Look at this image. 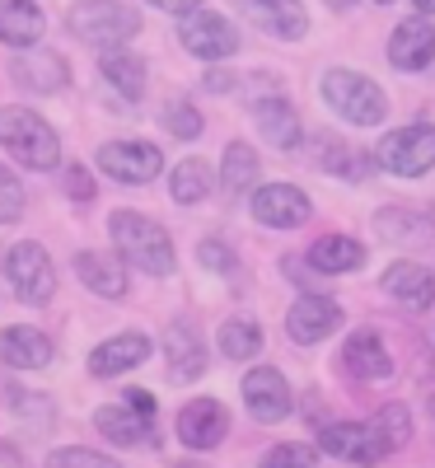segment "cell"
I'll use <instances>...</instances> for the list:
<instances>
[{
	"label": "cell",
	"instance_id": "obj_9",
	"mask_svg": "<svg viewBox=\"0 0 435 468\" xmlns=\"http://www.w3.org/2000/svg\"><path fill=\"white\" fill-rule=\"evenodd\" d=\"M319 450L333 459H346V463H366V468L388 459V450L370 421H328L319 431Z\"/></svg>",
	"mask_w": 435,
	"mask_h": 468
},
{
	"label": "cell",
	"instance_id": "obj_16",
	"mask_svg": "<svg viewBox=\"0 0 435 468\" xmlns=\"http://www.w3.org/2000/svg\"><path fill=\"white\" fill-rule=\"evenodd\" d=\"M225 431H229V412L216 399H192L178 412V441L187 450H216L225 441Z\"/></svg>",
	"mask_w": 435,
	"mask_h": 468
},
{
	"label": "cell",
	"instance_id": "obj_26",
	"mask_svg": "<svg viewBox=\"0 0 435 468\" xmlns=\"http://www.w3.org/2000/svg\"><path fill=\"white\" fill-rule=\"evenodd\" d=\"M75 271H80V282L94 295H103V300H122L127 295V262L122 258L85 249V253H75Z\"/></svg>",
	"mask_w": 435,
	"mask_h": 468
},
{
	"label": "cell",
	"instance_id": "obj_19",
	"mask_svg": "<svg viewBox=\"0 0 435 468\" xmlns=\"http://www.w3.org/2000/svg\"><path fill=\"white\" fill-rule=\"evenodd\" d=\"M164 361H169V379L174 384H192L207 375V346L192 333V324H169L164 333Z\"/></svg>",
	"mask_w": 435,
	"mask_h": 468
},
{
	"label": "cell",
	"instance_id": "obj_2",
	"mask_svg": "<svg viewBox=\"0 0 435 468\" xmlns=\"http://www.w3.org/2000/svg\"><path fill=\"white\" fill-rule=\"evenodd\" d=\"M0 145H5L24 169L48 174L61 160V141L57 132L28 108H0Z\"/></svg>",
	"mask_w": 435,
	"mask_h": 468
},
{
	"label": "cell",
	"instance_id": "obj_44",
	"mask_svg": "<svg viewBox=\"0 0 435 468\" xmlns=\"http://www.w3.org/2000/svg\"><path fill=\"white\" fill-rule=\"evenodd\" d=\"M15 394H19V388H15V384H10L5 375H0V403H5V408H10V399H15Z\"/></svg>",
	"mask_w": 435,
	"mask_h": 468
},
{
	"label": "cell",
	"instance_id": "obj_45",
	"mask_svg": "<svg viewBox=\"0 0 435 468\" xmlns=\"http://www.w3.org/2000/svg\"><path fill=\"white\" fill-rule=\"evenodd\" d=\"M412 5H417V10H421V15H426V19H430V15H435V0H412Z\"/></svg>",
	"mask_w": 435,
	"mask_h": 468
},
{
	"label": "cell",
	"instance_id": "obj_10",
	"mask_svg": "<svg viewBox=\"0 0 435 468\" xmlns=\"http://www.w3.org/2000/svg\"><path fill=\"white\" fill-rule=\"evenodd\" d=\"M99 169L117 183H150V178H160L164 154L150 141H108L99 150Z\"/></svg>",
	"mask_w": 435,
	"mask_h": 468
},
{
	"label": "cell",
	"instance_id": "obj_5",
	"mask_svg": "<svg viewBox=\"0 0 435 468\" xmlns=\"http://www.w3.org/2000/svg\"><path fill=\"white\" fill-rule=\"evenodd\" d=\"M375 165L393 178H421L435 169V127L430 122H408L393 127L379 145H375Z\"/></svg>",
	"mask_w": 435,
	"mask_h": 468
},
{
	"label": "cell",
	"instance_id": "obj_4",
	"mask_svg": "<svg viewBox=\"0 0 435 468\" xmlns=\"http://www.w3.org/2000/svg\"><path fill=\"white\" fill-rule=\"evenodd\" d=\"M324 103H328L337 117L355 122V127H379L384 117H388L384 90L370 80V75L346 70V66H333V70L324 75Z\"/></svg>",
	"mask_w": 435,
	"mask_h": 468
},
{
	"label": "cell",
	"instance_id": "obj_25",
	"mask_svg": "<svg viewBox=\"0 0 435 468\" xmlns=\"http://www.w3.org/2000/svg\"><path fill=\"white\" fill-rule=\"evenodd\" d=\"M313 165H319L324 174H337V178H351V183H366L379 165L375 160H366V154H355L342 136H333V132H319L313 136Z\"/></svg>",
	"mask_w": 435,
	"mask_h": 468
},
{
	"label": "cell",
	"instance_id": "obj_48",
	"mask_svg": "<svg viewBox=\"0 0 435 468\" xmlns=\"http://www.w3.org/2000/svg\"><path fill=\"white\" fill-rule=\"evenodd\" d=\"M375 5H393V0H375Z\"/></svg>",
	"mask_w": 435,
	"mask_h": 468
},
{
	"label": "cell",
	"instance_id": "obj_41",
	"mask_svg": "<svg viewBox=\"0 0 435 468\" xmlns=\"http://www.w3.org/2000/svg\"><path fill=\"white\" fill-rule=\"evenodd\" d=\"M207 90L211 94H229L234 90V75L229 70H207Z\"/></svg>",
	"mask_w": 435,
	"mask_h": 468
},
{
	"label": "cell",
	"instance_id": "obj_40",
	"mask_svg": "<svg viewBox=\"0 0 435 468\" xmlns=\"http://www.w3.org/2000/svg\"><path fill=\"white\" fill-rule=\"evenodd\" d=\"M150 5H154V10H169V15L183 19V15H192V10H202V0H150Z\"/></svg>",
	"mask_w": 435,
	"mask_h": 468
},
{
	"label": "cell",
	"instance_id": "obj_29",
	"mask_svg": "<svg viewBox=\"0 0 435 468\" xmlns=\"http://www.w3.org/2000/svg\"><path fill=\"white\" fill-rule=\"evenodd\" d=\"M258 178H262L258 150L244 145V141H229L225 160H220V187L229 192V197H244V192H258Z\"/></svg>",
	"mask_w": 435,
	"mask_h": 468
},
{
	"label": "cell",
	"instance_id": "obj_28",
	"mask_svg": "<svg viewBox=\"0 0 435 468\" xmlns=\"http://www.w3.org/2000/svg\"><path fill=\"white\" fill-rule=\"evenodd\" d=\"M48 19L33 0H0V43L5 48H33L43 37Z\"/></svg>",
	"mask_w": 435,
	"mask_h": 468
},
{
	"label": "cell",
	"instance_id": "obj_24",
	"mask_svg": "<svg viewBox=\"0 0 435 468\" xmlns=\"http://www.w3.org/2000/svg\"><path fill=\"white\" fill-rule=\"evenodd\" d=\"M10 75H15V85L19 90H33V94H57L61 85H66V57H57V52H48V48H37V52H24V57H15V66H10Z\"/></svg>",
	"mask_w": 435,
	"mask_h": 468
},
{
	"label": "cell",
	"instance_id": "obj_8",
	"mask_svg": "<svg viewBox=\"0 0 435 468\" xmlns=\"http://www.w3.org/2000/svg\"><path fill=\"white\" fill-rule=\"evenodd\" d=\"M379 239L398 244V249H435V211L417 202H393L375 211Z\"/></svg>",
	"mask_w": 435,
	"mask_h": 468
},
{
	"label": "cell",
	"instance_id": "obj_21",
	"mask_svg": "<svg viewBox=\"0 0 435 468\" xmlns=\"http://www.w3.org/2000/svg\"><path fill=\"white\" fill-rule=\"evenodd\" d=\"M253 122H258V132H262V141L267 145H276V150H300V112L281 99V94H267V99H258L253 103Z\"/></svg>",
	"mask_w": 435,
	"mask_h": 468
},
{
	"label": "cell",
	"instance_id": "obj_11",
	"mask_svg": "<svg viewBox=\"0 0 435 468\" xmlns=\"http://www.w3.org/2000/svg\"><path fill=\"white\" fill-rule=\"evenodd\" d=\"M309 216H313V202L295 183H267L253 192V220L267 229H300L309 225Z\"/></svg>",
	"mask_w": 435,
	"mask_h": 468
},
{
	"label": "cell",
	"instance_id": "obj_6",
	"mask_svg": "<svg viewBox=\"0 0 435 468\" xmlns=\"http://www.w3.org/2000/svg\"><path fill=\"white\" fill-rule=\"evenodd\" d=\"M5 277H10V286L24 304H48L57 295V267H52L48 249L33 244V239H19L5 253Z\"/></svg>",
	"mask_w": 435,
	"mask_h": 468
},
{
	"label": "cell",
	"instance_id": "obj_1",
	"mask_svg": "<svg viewBox=\"0 0 435 468\" xmlns=\"http://www.w3.org/2000/svg\"><path fill=\"white\" fill-rule=\"evenodd\" d=\"M108 234H112V249L122 262L141 267L145 277H169L174 271V239L164 225H154L141 211H112L108 216Z\"/></svg>",
	"mask_w": 435,
	"mask_h": 468
},
{
	"label": "cell",
	"instance_id": "obj_17",
	"mask_svg": "<svg viewBox=\"0 0 435 468\" xmlns=\"http://www.w3.org/2000/svg\"><path fill=\"white\" fill-rule=\"evenodd\" d=\"M388 61L398 66V70H426V66H435V24L426 15L403 19L398 28H393V37H388Z\"/></svg>",
	"mask_w": 435,
	"mask_h": 468
},
{
	"label": "cell",
	"instance_id": "obj_36",
	"mask_svg": "<svg viewBox=\"0 0 435 468\" xmlns=\"http://www.w3.org/2000/svg\"><path fill=\"white\" fill-rule=\"evenodd\" d=\"M24 216V183L15 178V169L0 165V225H15Z\"/></svg>",
	"mask_w": 435,
	"mask_h": 468
},
{
	"label": "cell",
	"instance_id": "obj_39",
	"mask_svg": "<svg viewBox=\"0 0 435 468\" xmlns=\"http://www.w3.org/2000/svg\"><path fill=\"white\" fill-rule=\"evenodd\" d=\"M66 192H70L75 202H90V197H94V178H90V169H80V165L66 169Z\"/></svg>",
	"mask_w": 435,
	"mask_h": 468
},
{
	"label": "cell",
	"instance_id": "obj_13",
	"mask_svg": "<svg viewBox=\"0 0 435 468\" xmlns=\"http://www.w3.org/2000/svg\"><path fill=\"white\" fill-rule=\"evenodd\" d=\"M379 286L398 309H408V314H426V309L435 304V267H426V262H393L379 277Z\"/></svg>",
	"mask_w": 435,
	"mask_h": 468
},
{
	"label": "cell",
	"instance_id": "obj_32",
	"mask_svg": "<svg viewBox=\"0 0 435 468\" xmlns=\"http://www.w3.org/2000/svg\"><path fill=\"white\" fill-rule=\"evenodd\" d=\"M262 351V328L258 319H225L220 324V356L229 361H253Z\"/></svg>",
	"mask_w": 435,
	"mask_h": 468
},
{
	"label": "cell",
	"instance_id": "obj_22",
	"mask_svg": "<svg viewBox=\"0 0 435 468\" xmlns=\"http://www.w3.org/2000/svg\"><path fill=\"white\" fill-rule=\"evenodd\" d=\"M145 356H150V337L145 333H117V337H108V342H99L90 351V375L112 379V375L141 366Z\"/></svg>",
	"mask_w": 435,
	"mask_h": 468
},
{
	"label": "cell",
	"instance_id": "obj_18",
	"mask_svg": "<svg viewBox=\"0 0 435 468\" xmlns=\"http://www.w3.org/2000/svg\"><path fill=\"white\" fill-rule=\"evenodd\" d=\"M342 366L355 375V379H366V384H379V379H393V356H388V346L375 328H355L342 346Z\"/></svg>",
	"mask_w": 435,
	"mask_h": 468
},
{
	"label": "cell",
	"instance_id": "obj_38",
	"mask_svg": "<svg viewBox=\"0 0 435 468\" xmlns=\"http://www.w3.org/2000/svg\"><path fill=\"white\" fill-rule=\"evenodd\" d=\"M196 258H202V267L220 271V277H229V271H234V249L220 244V239H202V244H196Z\"/></svg>",
	"mask_w": 435,
	"mask_h": 468
},
{
	"label": "cell",
	"instance_id": "obj_23",
	"mask_svg": "<svg viewBox=\"0 0 435 468\" xmlns=\"http://www.w3.org/2000/svg\"><path fill=\"white\" fill-rule=\"evenodd\" d=\"M0 361H5L10 370H43L52 361V337L28 328V324L0 328Z\"/></svg>",
	"mask_w": 435,
	"mask_h": 468
},
{
	"label": "cell",
	"instance_id": "obj_37",
	"mask_svg": "<svg viewBox=\"0 0 435 468\" xmlns=\"http://www.w3.org/2000/svg\"><path fill=\"white\" fill-rule=\"evenodd\" d=\"M48 468H122V463L99 454V450H80V445H75V450H52Z\"/></svg>",
	"mask_w": 435,
	"mask_h": 468
},
{
	"label": "cell",
	"instance_id": "obj_12",
	"mask_svg": "<svg viewBox=\"0 0 435 468\" xmlns=\"http://www.w3.org/2000/svg\"><path fill=\"white\" fill-rule=\"evenodd\" d=\"M244 408L258 417V421H286L291 417V384H286V375L276 370V366H253L249 375H244Z\"/></svg>",
	"mask_w": 435,
	"mask_h": 468
},
{
	"label": "cell",
	"instance_id": "obj_33",
	"mask_svg": "<svg viewBox=\"0 0 435 468\" xmlns=\"http://www.w3.org/2000/svg\"><path fill=\"white\" fill-rule=\"evenodd\" d=\"M370 426L379 431V441H384V450H388V454L408 450V441H412V412H408L403 403H384V408H375Z\"/></svg>",
	"mask_w": 435,
	"mask_h": 468
},
{
	"label": "cell",
	"instance_id": "obj_31",
	"mask_svg": "<svg viewBox=\"0 0 435 468\" xmlns=\"http://www.w3.org/2000/svg\"><path fill=\"white\" fill-rule=\"evenodd\" d=\"M169 192H174L178 207H196V202L211 192V165L196 160V154H192V160H183V165L169 174Z\"/></svg>",
	"mask_w": 435,
	"mask_h": 468
},
{
	"label": "cell",
	"instance_id": "obj_42",
	"mask_svg": "<svg viewBox=\"0 0 435 468\" xmlns=\"http://www.w3.org/2000/svg\"><path fill=\"white\" fill-rule=\"evenodd\" d=\"M127 403L145 417H154V394H145V388H127Z\"/></svg>",
	"mask_w": 435,
	"mask_h": 468
},
{
	"label": "cell",
	"instance_id": "obj_34",
	"mask_svg": "<svg viewBox=\"0 0 435 468\" xmlns=\"http://www.w3.org/2000/svg\"><path fill=\"white\" fill-rule=\"evenodd\" d=\"M164 127H169V136H178V141H196L202 136V112H196L187 99H174V103H164Z\"/></svg>",
	"mask_w": 435,
	"mask_h": 468
},
{
	"label": "cell",
	"instance_id": "obj_7",
	"mask_svg": "<svg viewBox=\"0 0 435 468\" xmlns=\"http://www.w3.org/2000/svg\"><path fill=\"white\" fill-rule=\"evenodd\" d=\"M178 43L202 61H225L239 52V28L216 10H192L178 19Z\"/></svg>",
	"mask_w": 435,
	"mask_h": 468
},
{
	"label": "cell",
	"instance_id": "obj_43",
	"mask_svg": "<svg viewBox=\"0 0 435 468\" xmlns=\"http://www.w3.org/2000/svg\"><path fill=\"white\" fill-rule=\"evenodd\" d=\"M0 463H5V468H24V459H19L15 445H5V441H0Z\"/></svg>",
	"mask_w": 435,
	"mask_h": 468
},
{
	"label": "cell",
	"instance_id": "obj_30",
	"mask_svg": "<svg viewBox=\"0 0 435 468\" xmlns=\"http://www.w3.org/2000/svg\"><path fill=\"white\" fill-rule=\"evenodd\" d=\"M99 70H103V80L122 94L127 103H136L141 94H145V61L141 57H132V52H103V61H99Z\"/></svg>",
	"mask_w": 435,
	"mask_h": 468
},
{
	"label": "cell",
	"instance_id": "obj_14",
	"mask_svg": "<svg viewBox=\"0 0 435 468\" xmlns=\"http://www.w3.org/2000/svg\"><path fill=\"white\" fill-rule=\"evenodd\" d=\"M342 328V304L333 295H300L291 304V314H286V333L291 342L300 346H313V342H324Z\"/></svg>",
	"mask_w": 435,
	"mask_h": 468
},
{
	"label": "cell",
	"instance_id": "obj_46",
	"mask_svg": "<svg viewBox=\"0 0 435 468\" xmlns=\"http://www.w3.org/2000/svg\"><path fill=\"white\" fill-rule=\"evenodd\" d=\"M328 5H333V10H346V5H351V0H328Z\"/></svg>",
	"mask_w": 435,
	"mask_h": 468
},
{
	"label": "cell",
	"instance_id": "obj_20",
	"mask_svg": "<svg viewBox=\"0 0 435 468\" xmlns=\"http://www.w3.org/2000/svg\"><path fill=\"white\" fill-rule=\"evenodd\" d=\"M94 426L112 441V445H154L160 436H154V417H145V412H136L132 403H108V408H99L94 412Z\"/></svg>",
	"mask_w": 435,
	"mask_h": 468
},
{
	"label": "cell",
	"instance_id": "obj_27",
	"mask_svg": "<svg viewBox=\"0 0 435 468\" xmlns=\"http://www.w3.org/2000/svg\"><path fill=\"white\" fill-rule=\"evenodd\" d=\"M309 267L324 271V277H346V271H361V267H366V244L351 239V234H324V239L309 249Z\"/></svg>",
	"mask_w": 435,
	"mask_h": 468
},
{
	"label": "cell",
	"instance_id": "obj_3",
	"mask_svg": "<svg viewBox=\"0 0 435 468\" xmlns=\"http://www.w3.org/2000/svg\"><path fill=\"white\" fill-rule=\"evenodd\" d=\"M66 28L80 37V43L112 52V48H122L127 37L141 33V15L132 5H122V0H80V5H70Z\"/></svg>",
	"mask_w": 435,
	"mask_h": 468
},
{
	"label": "cell",
	"instance_id": "obj_15",
	"mask_svg": "<svg viewBox=\"0 0 435 468\" xmlns=\"http://www.w3.org/2000/svg\"><path fill=\"white\" fill-rule=\"evenodd\" d=\"M239 10L253 28H262L267 37H281V43H300L309 33V10L300 0H239Z\"/></svg>",
	"mask_w": 435,
	"mask_h": 468
},
{
	"label": "cell",
	"instance_id": "obj_35",
	"mask_svg": "<svg viewBox=\"0 0 435 468\" xmlns=\"http://www.w3.org/2000/svg\"><path fill=\"white\" fill-rule=\"evenodd\" d=\"M262 468H319V450H313V445H300V441L271 445V450L262 454Z\"/></svg>",
	"mask_w": 435,
	"mask_h": 468
},
{
	"label": "cell",
	"instance_id": "obj_47",
	"mask_svg": "<svg viewBox=\"0 0 435 468\" xmlns=\"http://www.w3.org/2000/svg\"><path fill=\"white\" fill-rule=\"evenodd\" d=\"M430 421H435V394H430Z\"/></svg>",
	"mask_w": 435,
	"mask_h": 468
}]
</instances>
